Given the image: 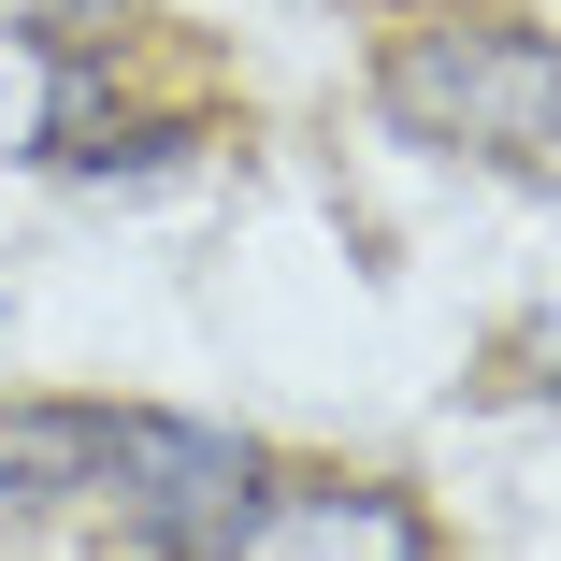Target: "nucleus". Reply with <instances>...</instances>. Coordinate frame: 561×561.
Masks as SVG:
<instances>
[{
    "label": "nucleus",
    "mask_w": 561,
    "mask_h": 561,
    "mask_svg": "<svg viewBox=\"0 0 561 561\" xmlns=\"http://www.w3.org/2000/svg\"><path fill=\"white\" fill-rule=\"evenodd\" d=\"M0 30H15L30 58H58V72H101L145 30V0H0Z\"/></svg>",
    "instance_id": "obj_5"
},
{
    "label": "nucleus",
    "mask_w": 561,
    "mask_h": 561,
    "mask_svg": "<svg viewBox=\"0 0 561 561\" xmlns=\"http://www.w3.org/2000/svg\"><path fill=\"white\" fill-rule=\"evenodd\" d=\"M274 504V461L245 432H202V417H130V461H116V518L159 561H216L245 518Z\"/></svg>",
    "instance_id": "obj_2"
},
{
    "label": "nucleus",
    "mask_w": 561,
    "mask_h": 561,
    "mask_svg": "<svg viewBox=\"0 0 561 561\" xmlns=\"http://www.w3.org/2000/svg\"><path fill=\"white\" fill-rule=\"evenodd\" d=\"M116 461H130V417L116 403H0V504H15V518L116 490Z\"/></svg>",
    "instance_id": "obj_4"
},
{
    "label": "nucleus",
    "mask_w": 561,
    "mask_h": 561,
    "mask_svg": "<svg viewBox=\"0 0 561 561\" xmlns=\"http://www.w3.org/2000/svg\"><path fill=\"white\" fill-rule=\"evenodd\" d=\"M231 561H432V518L375 476H317V490H274L231 533Z\"/></svg>",
    "instance_id": "obj_3"
},
{
    "label": "nucleus",
    "mask_w": 561,
    "mask_h": 561,
    "mask_svg": "<svg viewBox=\"0 0 561 561\" xmlns=\"http://www.w3.org/2000/svg\"><path fill=\"white\" fill-rule=\"evenodd\" d=\"M375 101L417 145H446V159L561 187V44L518 30V15H432V30H403L375 58Z\"/></svg>",
    "instance_id": "obj_1"
}]
</instances>
